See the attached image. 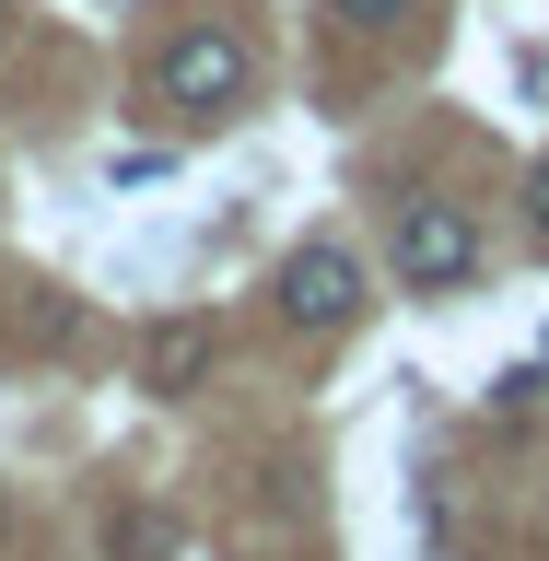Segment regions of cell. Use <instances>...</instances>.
<instances>
[{
    "mask_svg": "<svg viewBox=\"0 0 549 561\" xmlns=\"http://www.w3.org/2000/svg\"><path fill=\"white\" fill-rule=\"evenodd\" d=\"M526 210H538V234H549V152H538V175H526Z\"/></svg>",
    "mask_w": 549,
    "mask_h": 561,
    "instance_id": "cell-7",
    "label": "cell"
},
{
    "mask_svg": "<svg viewBox=\"0 0 549 561\" xmlns=\"http://www.w3.org/2000/svg\"><path fill=\"white\" fill-rule=\"evenodd\" d=\"M281 316H293V328H351V316H363V257H351L340 234L293 245V257H281Z\"/></svg>",
    "mask_w": 549,
    "mask_h": 561,
    "instance_id": "cell-3",
    "label": "cell"
},
{
    "mask_svg": "<svg viewBox=\"0 0 549 561\" xmlns=\"http://www.w3.org/2000/svg\"><path fill=\"white\" fill-rule=\"evenodd\" d=\"M468 270H480V222L456 199H410L398 210V280H410V293H456Z\"/></svg>",
    "mask_w": 549,
    "mask_h": 561,
    "instance_id": "cell-2",
    "label": "cell"
},
{
    "mask_svg": "<svg viewBox=\"0 0 549 561\" xmlns=\"http://www.w3.org/2000/svg\"><path fill=\"white\" fill-rule=\"evenodd\" d=\"M538 82H549V70H538Z\"/></svg>",
    "mask_w": 549,
    "mask_h": 561,
    "instance_id": "cell-8",
    "label": "cell"
},
{
    "mask_svg": "<svg viewBox=\"0 0 549 561\" xmlns=\"http://www.w3.org/2000/svg\"><path fill=\"white\" fill-rule=\"evenodd\" d=\"M105 561H175V515L164 503H105Z\"/></svg>",
    "mask_w": 549,
    "mask_h": 561,
    "instance_id": "cell-5",
    "label": "cell"
},
{
    "mask_svg": "<svg viewBox=\"0 0 549 561\" xmlns=\"http://www.w3.org/2000/svg\"><path fill=\"white\" fill-rule=\"evenodd\" d=\"M152 82H164V105H187V117H222V105H245L258 59H245L235 24H187L164 59H152Z\"/></svg>",
    "mask_w": 549,
    "mask_h": 561,
    "instance_id": "cell-1",
    "label": "cell"
},
{
    "mask_svg": "<svg viewBox=\"0 0 549 561\" xmlns=\"http://www.w3.org/2000/svg\"><path fill=\"white\" fill-rule=\"evenodd\" d=\"M210 351H222L210 316H152V340H140V386H152V398H199Z\"/></svg>",
    "mask_w": 549,
    "mask_h": 561,
    "instance_id": "cell-4",
    "label": "cell"
},
{
    "mask_svg": "<svg viewBox=\"0 0 549 561\" xmlns=\"http://www.w3.org/2000/svg\"><path fill=\"white\" fill-rule=\"evenodd\" d=\"M328 12H340L351 35H398V24H410V12H421V0H328Z\"/></svg>",
    "mask_w": 549,
    "mask_h": 561,
    "instance_id": "cell-6",
    "label": "cell"
}]
</instances>
